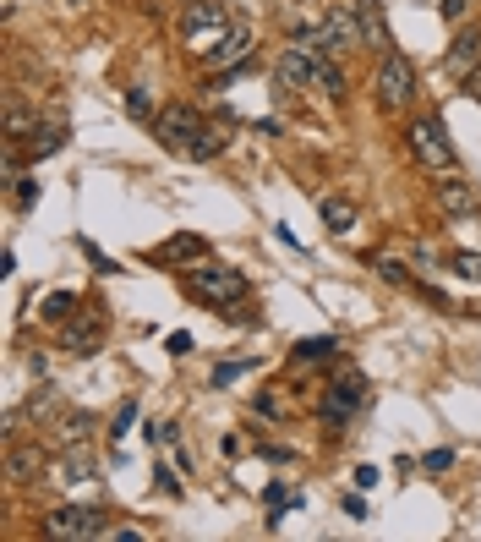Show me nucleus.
Listing matches in <instances>:
<instances>
[{"label": "nucleus", "mask_w": 481, "mask_h": 542, "mask_svg": "<svg viewBox=\"0 0 481 542\" xmlns=\"http://www.w3.org/2000/svg\"><path fill=\"white\" fill-rule=\"evenodd\" d=\"M405 143H410V154H416V165L432 170V176H454V170H460V154H454V143H449V132H443L438 115L410 121L405 126Z\"/></svg>", "instance_id": "nucleus-1"}, {"label": "nucleus", "mask_w": 481, "mask_h": 542, "mask_svg": "<svg viewBox=\"0 0 481 542\" xmlns=\"http://www.w3.org/2000/svg\"><path fill=\"white\" fill-rule=\"evenodd\" d=\"M186 291L203 307H236V302H246V274L225 269V263H208V269L186 274Z\"/></svg>", "instance_id": "nucleus-2"}, {"label": "nucleus", "mask_w": 481, "mask_h": 542, "mask_svg": "<svg viewBox=\"0 0 481 542\" xmlns=\"http://www.w3.org/2000/svg\"><path fill=\"white\" fill-rule=\"evenodd\" d=\"M372 88H378V105L389 115L410 110V99H416V77H410V66L400 61V55H383L378 72H372Z\"/></svg>", "instance_id": "nucleus-3"}, {"label": "nucleus", "mask_w": 481, "mask_h": 542, "mask_svg": "<svg viewBox=\"0 0 481 542\" xmlns=\"http://www.w3.org/2000/svg\"><path fill=\"white\" fill-rule=\"evenodd\" d=\"M110 526H104L99 510H77V504H66V510H50L44 515V537H61V542H77V537H104Z\"/></svg>", "instance_id": "nucleus-4"}, {"label": "nucleus", "mask_w": 481, "mask_h": 542, "mask_svg": "<svg viewBox=\"0 0 481 542\" xmlns=\"http://www.w3.org/2000/svg\"><path fill=\"white\" fill-rule=\"evenodd\" d=\"M181 33L197 44V50H208V44H214L219 33H225V6H219V0H186Z\"/></svg>", "instance_id": "nucleus-5"}, {"label": "nucleus", "mask_w": 481, "mask_h": 542, "mask_svg": "<svg viewBox=\"0 0 481 542\" xmlns=\"http://www.w3.org/2000/svg\"><path fill=\"white\" fill-rule=\"evenodd\" d=\"M197 126H203V115H197L192 105H164L154 115V137L164 148H181V154H186V143L197 137Z\"/></svg>", "instance_id": "nucleus-6"}, {"label": "nucleus", "mask_w": 481, "mask_h": 542, "mask_svg": "<svg viewBox=\"0 0 481 542\" xmlns=\"http://www.w3.org/2000/svg\"><path fill=\"white\" fill-rule=\"evenodd\" d=\"M432 198H438V209L449 214V219H476V214H481V198H476V187H471V181H460V176H438Z\"/></svg>", "instance_id": "nucleus-7"}, {"label": "nucleus", "mask_w": 481, "mask_h": 542, "mask_svg": "<svg viewBox=\"0 0 481 542\" xmlns=\"http://www.w3.org/2000/svg\"><path fill=\"white\" fill-rule=\"evenodd\" d=\"M361 395H367V384H361V378H339V384L323 395V422H328V428H345V422L356 417Z\"/></svg>", "instance_id": "nucleus-8"}, {"label": "nucleus", "mask_w": 481, "mask_h": 542, "mask_svg": "<svg viewBox=\"0 0 481 542\" xmlns=\"http://www.w3.org/2000/svg\"><path fill=\"white\" fill-rule=\"evenodd\" d=\"M318 66H323V55H312V50H285L279 55V66H274V77H279V88H312L318 83Z\"/></svg>", "instance_id": "nucleus-9"}, {"label": "nucleus", "mask_w": 481, "mask_h": 542, "mask_svg": "<svg viewBox=\"0 0 481 542\" xmlns=\"http://www.w3.org/2000/svg\"><path fill=\"white\" fill-rule=\"evenodd\" d=\"M39 471H44V449L39 444H17V438H11L6 444V477L17 482H39Z\"/></svg>", "instance_id": "nucleus-10"}, {"label": "nucleus", "mask_w": 481, "mask_h": 542, "mask_svg": "<svg viewBox=\"0 0 481 542\" xmlns=\"http://www.w3.org/2000/svg\"><path fill=\"white\" fill-rule=\"evenodd\" d=\"M99 340H104V313H99V307H88V318H77V324L61 334V345H66V351H77V356H93V351H99Z\"/></svg>", "instance_id": "nucleus-11"}, {"label": "nucleus", "mask_w": 481, "mask_h": 542, "mask_svg": "<svg viewBox=\"0 0 481 542\" xmlns=\"http://www.w3.org/2000/svg\"><path fill=\"white\" fill-rule=\"evenodd\" d=\"M252 55V33L246 28H225L214 44H208V61L214 66H236V61H246Z\"/></svg>", "instance_id": "nucleus-12"}, {"label": "nucleus", "mask_w": 481, "mask_h": 542, "mask_svg": "<svg viewBox=\"0 0 481 542\" xmlns=\"http://www.w3.org/2000/svg\"><path fill=\"white\" fill-rule=\"evenodd\" d=\"M323 44H328V55L345 50V44H361V17H356V11H328V22H323Z\"/></svg>", "instance_id": "nucleus-13"}, {"label": "nucleus", "mask_w": 481, "mask_h": 542, "mask_svg": "<svg viewBox=\"0 0 481 542\" xmlns=\"http://www.w3.org/2000/svg\"><path fill=\"white\" fill-rule=\"evenodd\" d=\"M476 66H481V33H460V39L449 44V72L465 77V72H476Z\"/></svg>", "instance_id": "nucleus-14"}, {"label": "nucleus", "mask_w": 481, "mask_h": 542, "mask_svg": "<svg viewBox=\"0 0 481 542\" xmlns=\"http://www.w3.org/2000/svg\"><path fill=\"white\" fill-rule=\"evenodd\" d=\"M356 17H361V44H367V50H389V22L378 17V6H372V0H361Z\"/></svg>", "instance_id": "nucleus-15"}, {"label": "nucleus", "mask_w": 481, "mask_h": 542, "mask_svg": "<svg viewBox=\"0 0 481 542\" xmlns=\"http://www.w3.org/2000/svg\"><path fill=\"white\" fill-rule=\"evenodd\" d=\"M186 154H192L197 165H203V159H214V154H225V126L203 121V126H197V137L186 143Z\"/></svg>", "instance_id": "nucleus-16"}, {"label": "nucleus", "mask_w": 481, "mask_h": 542, "mask_svg": "<svg viewBox=\"0 0 481 542\" xmlns=\"http://www.w3.org/2000/svg\"><path fill=\"white\" fill-rule=\"evenodd\" d=\"M192 258H208V241L203 236H170L159 247V263H192Z\"/></svg>", "instance_id": "nucleus-17"}, {"label": "nucleus", "mask_w": 481, "mask_h": 542, "mask_svg": "<svg viewBox=\"0 0 481 542\" xmlns=\"http://www.w3.org/2000/svg\"><path fill=\"white\" fill-rule=\"evenodd\" d=\"M350 225H356V203H350V198H323V230L345 236Z\"/></svg>", "instance_id": "nucleus-18"}, {"label": "nucleus", "mask_w": 481, "mask_h": 542, "mask_svg": "<svg viewBox=\"0 0 481 542\" xmlns=\"http://www.w3.org/2000/svg\"><path fill=\"white\" fill-rule=\"evenodd\" d=\"M33 132H39V121H33L22 105H11V110H6V137L17 143V137H33Z\"/></svg>", "instance_id": "nucleus-19"}, {"label": "nucleus", "mask_w": 481, "mask_h": 542, "mask_svg": "<svg viewBox=\"0 0 481 542\" xmlns=\"http://www.w3.org/2000/svg\"><path fill=\"white\" fill-rule=\"evenodd\" d=\"M61 143H66V132H61V126H55V132H33V137H28V154H33V165H39L44 154H55Z\"/></svg>", "instance_id": "nucleus-20"}, {"label": "nucleus", "mask_w": 481, "mask_h": 542, "mask_svg": "<svg viewBox=\"0 0 481 542\" xmlns=\"http://www.w3.org/2000/svg\"><path fill=\"white\" fill-rule=\"evenodd\" d=\"M72 313H77V296H72V291L44 296V318H55V324H61V318H72Z\"/></svg>", "instance_id": "nucleus-21"}, {"label": "nucleus", "mask_w": 481, "mask_h": 542, "mask_svg": "<svg viewBox=\"0 0 481 542\" xmlns=\"http://www.w3.org/2000/svg\"><path fill=\"white\" fill-rule=\"evenodd\" d=\"M93 433V417L88 411H72V417H61V438L66 444H77V438H88Z\"/></svg>", "instance_id": "nucleus-22"}, {"label": "nucleus", "mask_w": 481, "mask_h": 542, "mask_svg": "<svg viewBox=\"0 0 481 542\" xmlns=\"http://www.w3.org/2000/svg\"><path fill=\"white\" fill-rule=\"evenodd\" d=\"M318 83H323V94H334V99H345V77L334 72V61L323 55V66H318Z\"/></svg>", "instance_id": "nucleus-23"}, {"label": "nucleus", "mask_w": 481, "mask_h": 542, "mask_svg": "<svg viewBox=\"0 0 481 542\" xmlns=\"http://www.w3.org/2000/svg\"><path fill=\"white\" fill-rule=\"evenodd\" d=\"M372 269H378L389 285H410V269H405V263H394V258H372Z\"/></svg>", "instance_id": "nucleus-24"}, {"label": "nucleus", "mask_w": 481, "mask_h": 542, "mask_svg": "<svg viewBox=\"0 0 481 542\" xmlns=\"http://www.w3.org/2000/svg\"><path fill=\"white\" fill-rule=\"evenodd\" d=\"M328 351H334V340H301V345H296L301 362H318V356H328Z\"/></svg>", "instance_id": "nucleus-25"}, {"label": "nucleus", "mask_w": 481, "mask_h": 542, "mask_svg": "<svg viewBox=\"0 0 481 542\" xmlns=\"http://www.w3.org/2000/svg\"><path fill=\"white\" fill-rule=\"evenodd\" d=\"M454 269H460L465 280H481V252H460V258H454Z\"/></svg>", "instance_id": "nucleus-26"}, {"label": "nucleus", "mask_w": 481, "mask_h": 542, "mask_svg": "<svg viewBox=\"0 0 481 542\" xmlns=\"http://www.w3.org/2000/svg\"><path fill=\"white\" fill-rule=\"evenodd\" d=\"M126 105H132V115H148V121H154V105H148V94H143V88H132V99H126Z\"/></svg>", "instance_id": "nucleus-27"}, {"label": "nucleus", "mask_w": 481, "mask_h": 542, "mask_svg": "<svg viewBox=\"0 0 481 542\" xmlns=\"http://www.w3.org/2000/svg\"><path fill=\"white\" fill-rule=\"evenodd\" d=\"M476 6V0H443V17H449V22H465V11H471Z\"/></svg>", "instance_id": "nucleus-28"}, {"label": "nucleus", "mask_w": 481, "mask_h": 542, "mask_svg": "<svg viewBox=\"0 0 481 542\" xmlns=\"http://www.w3.org/2000/svg\"><path fill=\"white\" fill-rule=\"evenodd\" d=\"M421 466H427V471H449V466H454V455H449V449H432V455L421 460Z\"/></svg>", "instance_id": "nucleus-29"}, {"label": "nucleus", "mask_w": 481, "mask_h": 542, "mask_svg": "<svg viewBox=\"0 0 481 542\" xmlns=\"http://www.w3.org/2000/svg\"><path fill=\"white\" fill-rule=\"evenodd\" d=\"M241 373H246V362H225V367L214 373V384H230V378H241Z\"/></svg>", "instance_id": "nucleus-30"}, {"label": "nucleus", "mask_w": 481, "mask_h": 542, "mask_svg": "<svg viewBox=\"0 0 481 542\" xmlns=\"http://www.w3.org/2000/svg\"><path fill=\"white\" fill-rule=\"evenodd\" d=\"M33 198H39V181H22V187H17V203H22V209H28Z\"/></svg>", "instance_id": "nucleus-31"}, {"label": "nucleus", "mask_w": 481, "mask_h": 542, "mask_svg": "<svg viewBox=\"0 0 481 542\" xmlns=\"http://www.w3.org/2000/svg\"><path fill=\"white\" fill-rule=\"evenodd\" d=\"M192 351V334H170V356H186Z\"/></svg>", "instance_id": "nucleus-32"}]
</instances>
